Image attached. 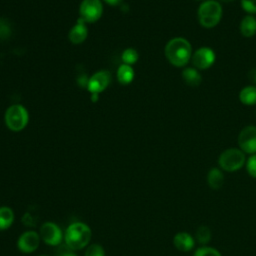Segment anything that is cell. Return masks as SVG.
I'll return each instance as SVG.
<instances>
[{"instance_id": "5", "label": "cell", "mask_w": 256, "mask_h": 256, "mask_svg": "<svg viewBox=\"0 0 256 256\" xmlns=\"http://www.w3.org/2000/svg\"><path fill=\"white\" fill-rule=\"evenodd\" d=\"M218 163L220 168L226 172L238 171L246 164L245 153L237 148L227 149L221 153Z\"/></svg>"}, {"instance_id": "26", "label": "cell", "mask_w": 256, "mask_h": 256, "mask_svg": "<svg viewBox=\"0 0 256 256\" xmlns=\"http://www.w3.org/2000/svg\"><path fill=\"white\" fill-rule=\"evenodd\" d=\"M241 5L246 12L256 14V0H241Z\"/></svg>"}, {"instance_id": "6", "label": "cell", "mask_w": 256, "mask_h": 256, "mask_svg": "<svg viewBox=\"0 0 256 256\" xmlns=\"http://www.w3.org/2000/svg\"><path fill=\"white\" fill-rule=\"evenodd\" d=\"M103 14V5L100 0H83L80 5L81 19L86 23L98 21Z\"/></svg>"}, {"instance_id": "9", "label": "cell", "mask_w": 256, "mask_h": 256, "mask_svg": "<svg viewBox=\"0 0 256 256\" xmlns=\"http://www.w3.org/2000/svg\"><path fill=\"white\" fill-rule=\"evenodd\" d=\"M40 238L48 245L57 246L62 241V231L53 222H46L40 228Z\"/></svg>"}, {"instance_id": "23", "label": "cell", "mask_w": 256, "mask_h": 256, "mask_svg": "<svg viewBox=\"0 0 256 256\" xmlns=\"http://www.w3.org/2000/svg\"><path fill=\"white\" fill-rule=\"evenodd\" d=\"M194 256H222V255L215 248H212L209 246H201L195 251Z\"/></svg>"}, {"instance_id": "11", "label": "cell", "mask_w": 256, "mask_h": 256, "mask_svg": "<svg viewBox=\"0 0 256 256\" xmlns=\"http://www.w3.org/2000/svg\"><path fill=\"white\" fill-rule=\"evenodd\" d=\"M40 244V235L35 231H27L18 239V248L23 253L34 252Z\"/></svg>"}, {"instance_id": "12", "label": "cell", "mask_w": 256, "mask_h": 256, "mask_svg": "<svg viewBox=\"0 0 256 256\" xmlns=\"http://www.w3.org/2000/svg\"><path fill=\"white\" fill-rule=\"evenodd\" d=\"M173 244L177 250L182 252H189L194 249L196 240L188 232H179L174 236Z\"/></svg>"}, {"instance_id": "20", "label": "cell", "mask_w": 256, "mask_h": 256, "mask_svg": "<svg viewBox=\"0 0 256 256\" xmlns=\"http://www.w3.org/2000/svg\"><path fill=\"white\" fill-rule=\"evenodd\" d=\"M212 239V232L211 229L207 226H200L196 230L195 234V240L201 244L202 246H206Z\"/></svg>"}, {"instance_id": "17", "label": "cell", "mask_w": 256, "mask_h": 256, "mask_svg": "<svg viewBox=\"0 0 256 256\" xmlns=\"http://www.w3.org/2000/svg\"><path fill=\"white\" fill-rule=\"evenodd\" d=\"M134 75H135V73H134L133 68L130 65H126V64L121 65L117 71L118 81L122 85L130 84L134 79Z\"/></svg>"}, {"instance_id": "10", "label": "cell", "mask_w": 256, "mask_h": 256, "mask_svg": "<svg viewBox=\"0 0 256 256\" xmlns=\"http://www.w3.org/2000/svg\"><path fill=\"white\" fill-rule=\"evenodd\" d=\"M111 73L106 70L95 73L89 80L87 88L91 94H100L111 83Z\"/></svg>"}, {"instance_id": "16", "label": "cell", "mask_w": 256, "mask_h": 256, "mask_svg": "<svg viewBox=\"0 0 256 256\" xmlns=\"http://www.w3.org/2000/svg\"><path fill=\"white\" fill-rule=\"evenodd\" d=\"M182 78L184 82L191 87H197L202 82V77L200 73L194 68H186L182 72Z\"/></svg>"}, {"instance_id": "32", "label": "cell", "mask_w": 256, "mask_h": 256, "mask_svg": "<svg viewBox=\"0 0 256 256\" xmlns=\"http://www.w3.org/2000/svg\"><path fill=\"white\" fill-rule=\"evenodd\" d=\"M40 256H46V255H40Z\"/></svg>"}, {"instance_id": "22", "label": "cell", "mask_w": 256, "mask_h": 256, "mask_svg": "<svg viewBox=\"0 0 256 256\" xmlns=\"http://www.w3.org/2000/svg\"><path fill=\"white\" fill-rule=\"evenodd\" d=\"M38 221H39V216L35 210H30V211L26 212L22 219V222L24 223V225L30 226V227L36 226Z\"/></svg>"}, {"instance_id": "27", "label": "cell", "mask_w": 256, "mask_h": 256, "mask_svg": "<svg viewBox=\"0 0 256 256\" xmlns=\"http://www.w3.org/2000/svg\"><path fill=\"white\" fill-rule=\"evenodd\" d=\"M248 79L252 84H254V86H256V68H253L249 71Z\"/></svg>"}, {"instance_id": "31", "label": "cell", "mask_w": 256, "mask_h": 256, "mask_svg": "<svg viewBox=\"0 0 256 256\" xmlns=\"http://www.w3.org/2000/svg\"><path fill=\"white\" fill-rule=\"evenodd\" d=\"M62 256H77V255L72 254V253H66V254H64V255H62Z\"/></svg>"}, {"instance_id": "7", "label": "cell", "mask_w": 256, "mask_h": 256, "mask_svg": "<svg viewBox=\"0 0 256 256\" xmlns=\"http://www.w3.org/2000/svg\"><path fill=\"white\" fill-rule=\"evenodd\" d=\"M238 145L244 153L256 154V127L247 126L238 136Z\"/></svg>"}, {"instance_id": "24", "label": "cell", "mask_w": 256, "mask_h": 256, "mask_svg": "<svg viewBox=\"0 0 256 256\" xmlns=\"http://www.w3.org/2000/svg\"><path fill=\"white\" fill-rule=\"evenodd\" d=\"M85 256H105V252L102 246L98 244H92L87 248Z\"/></svg>"}, {"instance_id": "21", "label": "cell", "mask_w": 256, "mask_h": 256, "mask_svg": "<svg viewBox=\"0 0 256 256\" xmlns=\"http://www.w3.org/2000/svg\"><path fill=\"white\" fill-rule=\"evenodd\" d=\"M138 59H139V54L133 48L126 49L122 54V60H123L124 64H126V65L131 66V65L135 64L138 61Z\"/></svg>"}, {"instance_id": "13", "label": "cell", "mask_w": 256, "mask_h": 256, "mask_svg": "<svg viewBox=\"0 0 256 256\" xmlns=\"http://www.w3.org/2000/svg\"><path fill=\"white\" fill-rule=\"evenodd\" d=\"M85 23L86 22L80 18L78 20L77 24L70 30L69 40L71 41V43H73L75 45H79L86 40V38L88 36V30H87Z\"/></svg>"}, {"instance_id": "18", "label": "cell", "mask_w": 256, "mask_h": 256, "mask_svg": "<svg viewBox=\"0 0 256 256\" xmlns=\"http://www.w3.org/2000/svg\"><path fill=\"white\" fill-rule=\"evenodd\" d=\"M239 99L244 105H255L256 104V86H247L243 88L239 94Z\"/></svg>"}, {"instance_id": "30", "label": "cell", "mask_w": 256, "mask_h": 256, "mask_svg": "<svg viewBox=\"0 0 256 256\" xmlns=\"http://www.w3.org/2000/svg\"><path fill=\"white\" fill-rule=\"evenodd\" d=\"M222 3H230V2H233L234 0H220Z\"/></svg>"}, {"instance_id": "28", "label": "cell", "mask_w": 256, "mask_h": 256, "mask_svg": "<svg viewBox=\"0 0 256 256\" xmlns=\"http://www.w3.org/2000/svg\"><path fill=\"white\" fill-rule=\"evenodd\" d=\"M104 1L111 6H117L122 2V0H104Z\"/></svg>"}, {"instance_id": "29", "label": "cell", "mask_w": 256, "mask_h": 256, "mask_svg": "<svg viewBox=\"0 0 256 256\" xmlns=\"http://www.w3.org/2000/svg\"><path fill=\"white\" fill-rule=\"evenodd\" d=\"M98 95H99V94H92V96H91V100H93L94 102H95V101H97V99H98Z\"/></svg>"}, {"instance_id": "25", "label": "cell", "mask_w": 256, "mask_h": 256, "mask_svg": "<svg viewBox=\"0 0 256 256\" xmlns=\"http://www.w3.org/2000/svg\"><path fill=\"white\" fill-rule=\"evenodd\" d=\"M246 169L251 177L256 178V154H253L249 157L246 162Z\"/></svg>"}, {"instance_id": "19", "label": "cell", "mask_w": 256, "mask_h": 256, "mask_svg": "<svg viewBox=\"0 0 256 256\" xmlns=\"http://www.w3.org/2000/svg\"><path fill=\"white\" fill-rule=\"evenodd\" d=\"M14 222V212L9 207H0V230L8 229Z\"/></svg>"}, {"instance_id": "15", "label": "cell", "mask_w": 256, "mask_h": 256, "mask_svg": "<svg viewBox=\"0 0 256 256\" xmlns=\"http://www.w3.org/2000/svg\"><path fill=\"white\" fill-rule=\"evenodd\" d=\"M241 34L246 38H251L256 34V18L252 15H247L240 23Z\"/></svg>"}, {"instance_id": "14", "label": "cell", "mask_w": 256, "mask_h": 256, "mask_svg": "<svg viewBox=\"0 0 256 256\" xmlns=\"http://www.w3.org/2000/svg\"><path fill=\"white\" fill-rule=\"evenodd\" d=\"M224 174L219 168H212L207 174L208 186L213 190H219L224 185Z\"/></svg>"}, {"instance_id": "4", "label": "cell", "mask_w": 256, "mask_h": 256, "mask_svg": "<svg viewBox=\"0 0 256 256\" xmlns=\"http://www.w3.org/2000/svg\"><path fill=\"white\" fill-rule=\"evenodd\" d=\"M29 122V113L22 105L10 106L5 113V123L13 132L22 131Z\"/></svg>"}, {"instance_id": "1", "label": "cell", "mask_w": 256, "mask_h": 256, "mask_svg": "<svg viewBox=\"0 0 256 256\" xmlns=\"http://www.w3.org/2000/svg\"><path fill=\"white\" fill-rule=\"evenodd\" d=\"M165 56L173 66L184 67L192 58V46L184 38H174L167 43Z\"/></svg>"}, {"instance_id": "2", "label": "cell", "mask_w": 256, "mask_h": 256, "mask_svg": "<svg viewBox=\"0 0 256 256\" xmlns=\"http://www.w3.org/2000/svg\"><path fill=\"white\" fill-rule=\"evenodd\" d=\"M91 237V229L86 224L82 222H75L67 228L65 241L70 249L80 250L89 244Z\"/></svg>"}, {"instance_id": "8", "label": "cell", "mask_w": 256, "mask_h": 256, "mask_svg": "<svg viewBox=\"0 0 256 256\" xmlns=\"http://www.w3.org/2000/svg\"><path fill=\"white\" fill-rule=\"evenodd\" d=\"M191 59L196 69L206 70L214 64L216 56L211 48L202 47L193 53Z\"/></svg>"}, {"instance_id": "3", "label": "cell", "mask_w": 256, "mask_h": 256, "mask_svg": "<svg viewBox=\"0 0 256 256\" xmlns=\"http://www.w3.org/2000/svg\"><path fill=\"white\" fill-rule=\"evenodd\" d=\"M222 6L214 0L203 2L198 9V20L204 28H214L222 18Z\"/></svg>"}]
</instances>
